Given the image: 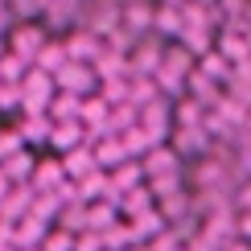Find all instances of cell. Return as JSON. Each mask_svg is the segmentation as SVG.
I'll return each mask as SVG.
<instances>
[{"mask_svg": "<svg viewBox=\"0 0 251 251\" xmlns=\"http://www.w3.org/2000/svg\"><path fill=\"white\" fill-rule=\"evenodd\" d=\"M46 41H50V33H46V25H41V21H21V25L8 29V54H17L21 62H29V66H33L37 54L46 50Z\"/></svg>", "mask_w": 251, "mask_h": 251, "instance_id": "obj_1", "label": "cell"}, {"mask_svg": "<svg viewBox=\"0 0 251 251\" xmlns=\"http://www.w3.org/2000/svg\"><path fill=\"white\" fill-rule=\"evenodd\" d=\"M54 87L66 91V95L87 99V95H95V91H99V78H95V70L82 66V62H66V66L54 75Z\"/></svg>", "mask_w": 251, "mask_h": 251, "instance_id": "obj_2", "label": "cell"}, {"mask_svg": "<svg viewBox=\"0 0 251 251\" xmlns=\"http://www.w3.org/2000/svg\"><path fill=\"white\" fill-rule=\"evenodd\" d=\"M140 128L152 136L156 144H169V132H173V103L169 99H152V103H144L140 107Z\"/></svg>", "mask_w": 251, "mask_h": 251, "instance_id": "obj_3", "label": "cell"}, {"mask_svg": "<svg viewBox=\"0 0 251 251\" xmlns=\"http://www.w3.org/2000/svg\"><path fill=\"white\" fill-rule=\"evenodd\" d=\"M144 181H169V177H181V156H177L169 144H156L149 156H140Z\"/></svg>", "mask_w": 251, "mask_h": 251, "instance_id": "obj_4", "label": "cell"}, {"mask_svg": "<svg viewBox=\"0 0 251 251\" xmlns=\"http://www.w3.org/2000/svg\"><path fill=\"white\" fill-rule=\"evenodd\" d=\"M62 46H66V58H70V62H82V66H91V62L99 58V50H103V37H95L91 29H78V25H75V33L62 41Z\"/></svg>", "mask_w": 251, "mask_h": 251, "instance_id": "obj_5", "label": "cell"}, {"mask_svg": "<svg viewBox=\"0 0 251 251\" xmlns=\"http://www.w3.org/2000/svg\"><path fill=\"white\" fill-rule=\"evenodd\" d=\"M46 235H50V223H41V218L25 214V218L13 226V247H17V251H37Z\"/></svg>", "mask_w": 251, "mask_h": 251, "instance_id": "obj_6", "label": "cell"}, {"mask_svg": "<svg viewBox=\"0 0 251 251\" xmlns=\"http://www.w3.org/2000/svg\"><path fill=\"white\" fill-rule=\"evenodd\" d=\"M33 165H37V156L29 149H21V152L8 156V161H0V177H4L8 185H29L33 181Z\"/></svg>", "mask_w": 251, "mask_h": 251, "instance_id": "obj_7", "label": "cell"}, {"mask_svg": "<svg viewBox=\"0 0 251 251\" xmlns=\"http://www.w3.org/2000/svg\"><path fill=\"white\" fill-rule=\"evenodd\" d=\"M91 70H95V78H99V82H111V78H128V54H120V50L103 46V50H99V58L91 62Z\"/></svg>", "mask_w": 251, "mask_h": 251, "instance_id": "obj_8", "label": "cell"}, {"mask_svg": "<svg viewBox=\"0 0 251 251\" xmlns=\"http://www.w3.org/2000/svg\"><path fill=\"white\" fill-rule=\"evenodd\" d=\"M87 144V128H82L78 120H70V124H54V132H50V149L54 152H75V149H82Z\"/></svg>", "mask_w": 251, "mask_h": 251, "instance_id": "obj_9", "label": "cell"}, {"mask_svg": "<svg viewBox=\"0 0 251 251\" xmlns=\"http://www.w3.org/2000/svg\"><path fill=\"white\" fill-rule=\"evenodd\" d=\"M149 210H156V198H152L149 185H136V190H128L120 198V218H124V223H132V218H140Z\"/></svg>", "mask_w": 251, "mask_h": 251, "instance_id": "obj_10", "label": "cell"}, {"mask_svg": "<svg viewBox=\"0 0 251 251\" xmlns=\"http://www.w3.org/2000/svg\"><path fill=\"white\" fill-rule=\"evenodd\" d=\"M91 152H95V165H99L103 173H111L116 165L128 161V152H124V140H120V136H103V140H95V144H91Z\"/></svg>", "mask_w": 251, "mask_h": 251, "instance_id": "obj_11", "label": "cell"}, {"mask_svg": "<svg viewBox=\"0 0 251 251\" xmlns=\"http://www.w3.org/2000/svg\"><path fill=\"white\" fill-rule=\"evenodd\" d=\"M181 29H185V21H181V4H156V13H152V33L156 37H181Z\"/></svg>", "mask_w": 251, "mask_h": 251, "instance_id": "obj_12", "label": "cell"}, {"mask_svg": "<svg viewBox=\"0 0 251 251\" xmlns=\"http://www.w3.org/2000/svg\"><path fill=\"white\" fill-rule=\"evenodd\" d=\"M95 169H99V165H95V152H91L87 144L62 156V173H66V181H82V177H91Z\"/></svg>", "mask_w": 251, "mask_h": 251, "instance_id": "obj_13", "label": "cell"}, {"mask_svg": "<svg viewBox=\"0 0 251 251\" xmlns=\"http://www.w3.org/2000/svg\"><path fill=\"white\" fill-rule=\"evenodd\" d=\"M33 185L37 194H54L58 185H66V173H62V161H37L33 165Z\"/></svg>", "mask_w": 251, "mask_h": 251, "instance_id": "obj_14", "label": "cell"}, {"mask_svg": "<svg viewBox=\"0 0 251 251\" xmlns=\"http://www.w3.org/2000/svg\"><path fill=\"white\" fill-rule=\"evenodd\" d=\"M99 239H103V251H132V247H140L136 243V235H132V226L124 223H111L107 231H99Z\"/></svg>", "mask_w": 251, "mask_h": 251, "instance_id": "obj_15", "label": "cell"}, {"mask_svg": "<svg viewBox=\"0 0 251 251\" xmlns=\"http://www.w3.org/2000/svg\"><path fill=\"white\" fill-rule=\"evenodd\" d=\"M194 70H198V75H206L210 82H226V78L235 75V66H231V62H226L223 54H218V50H210V54H202Z\"/></svg>", "mask_w": 251, "mask_h": 251, "instance_id": "obj_16", "label": "cell"}, {"mask_svg": "<svg viewBox=\"0 0 251 251\" xmlns=\"http://www.w3.org/2000/svg\"><path fill=\"white\" fill-rule=\"evenodd\" d=\"M82 116V99L78 95H66V91H58L54 99H50V120L54 124H70Z\"/></svg>", "mask_w": 251, "mask_h": 251, "instance_id": "obj_17", "label": "cell"}, {"mask_svg": "<svg viewBox=\"0 0 251 251\" xmlns=\"http://www.w3.org/2000/svg\"><path fill=\"white\" fill-rule=\"evenodd\" d=\"M17 132H21V140H25V144H50V132H54V120H50V116H25Z\"/></svg>", "mask_w": 251, "mask_h": 251, "instance_id": "obj_18", "label": "cell"}, {"mask_svg": "<svg viewBox=\"0 0 251 251\" xmlns=\"http://www.w3.org/2000/svg\"><path fill=\"white\" fill-rule=\"evenodd\" d=\"M177 46L190 50L194 58H202V54H210V50H214V29H190V25H185L181 37H177Z\"/></svg>", "mask_w": 251, "mask_h": 251, "instance_id": "obj_19", "label": "cell"}, {"mask_svg": "<svg viewBox=\"0 0 251 251\" xmlns=\"http://www.w3.org/2000/svg\"><path fill=\"white\" fill-rule=\"evenodd\" d=\"M120 140H124V152H128V161H140V156H149V152L156 149V140L140 128V124H136V128H128Z\"/></svg>", "mask_w": 251, "mask_h": 251, "instance_id": "obj_20", "label": "cell"}, {"mask_svg": "<svg viewBox=\"0 0 251 251\" xmlns=\"http://www.w3.org/2000/svg\"><path fill=\"white\" fill-rule=\"evenodd\" d=\"M66 62H70V58H66V46H62V41H46V50L37 54V62H33V66H37V70H46V75L54 78L58 70L66 66Z\"/></svg>", "mask_w": 251, "mask_h": 251, "instance_id": "obj_21", "label": "cell"}, {"mask_svg": "<svg viewBox=\"0 0 251 251\" xmlns=\"http://www.w3.org/2000/svg\"><path fill=\"white\" fill-rule=\"evenodd\" d=\"M29 70H33V66H29V62H21L17 54H8V50L0 54V82H4V87H21Z\"/></svg>", "mask_w": 251, "mask_h": 251, "instance_id": "obj_22", "label": "cell"}, {"mask_svg": "<svg viewBox=\"0 0 251 251\" xmlns=\"http://www.w3.org/2000/svg\"><path fill=\"white\" fill-rule=\"evenodd\" d=\"M111 223H120V210H116L111 202H87V226H91L95 235L107 231Z\"/></svg>", "mask_w": 251, "mask_h": 251, "instance_id": "obj_23", "label": "cell"}, {"mask_svg": "<svg viewBox=\"0 0 251 251\" xmlns=\"http://www.w3.org/2000/svg\"><path fill=\"white\" fill-rule=\"evenodd\" d=\"M37 251H75V235L62 231V226H50V235L41 239V247H37Z\"/></svg>", "mask_w": 251, "mask_h": 251, "instance_id": "obj_24", "label": "cell"}, {"mask_svg": "<svg viewBox=\"0 0 251 251\" xmlns=\"http://www.w3.org/2000/svg\"><path fill=\"white\" fill-rule=\"evenodd\" d=\"M99 95L116 107V103H128V78H111V82H99Z\"/></svg>", "mask_w": 251, "mask_h": 251, "instance_id": "obj_25", "label": "cell"}, {"mask_svg": "<svg viewBox=\"0 0 251 251\" xmlns=\"http://www.w3.org/2000/svg\"><path fill=\"white\" fill-rule=\"evenodd\" d=\"M25 149V140H21V132L17 128H0V161H8L13 152Z\"/></svg>", "mask_w": 251, "mask_h": 251, "instance_id": "obj_26", "label": "cell"}, {"mask_svg": "<svg viewBox=\"0 0 251 251\" xmlns=\"http://www.w3.org/2000/svg\"><path fill=\"white\" fill-rule=\"evenodd\" d=\"M4 8H8V13H17V17H29V21H33V17L41 13V0H4Z\"/></svg>", "mask_w": 251, "mask_h": 251, "instance_id": "obj_27", "label": "cell"}, {"mask_svg": "<svg viewBox=\"0 0 251 251\" xmlns=\"http://www.w3.org/2000/svg\"><path fill=\"white\" fill-rule=\"evenodd\" d=\"M21 107V87H4L0 82V111H17Z\"/></svg>", "mask_w": 251, "mask_h": 251, "instance_id": "obj_28", "label": "cell"}, {"mask_svg": "<svg viewBox=\"0 0 251 251\" xmlns=\"http://www.w3.org/2000/svg\"><path fill=\"white\" fill-rule=\"evenodd\" d=\"M75 251H103V239L95 231H82V235H75Z\"/></svg>", "mask_w": 251, "mask_h": 251, "instance_id": "obj_29", "label": "cell"}, {"mask_svg": "<svg viewBox=\"0 0 251 251\" xmlns=\"http://www.w3.org/2000/svg\"><path fill=\"white\" fill-rule=\"evenodd\" d=\"M235 239H243V243H251V210H243L235 218Z\"/></svg>", "mask_w": 251, "mask_h": 251, "instance_id": "obj_30", "label": "cell"}, {"mask_svg": "<svg viewBox=\"0 0 251 251\" xmlns=\"http://www.w3.org/2000/svg\"><path fill=\"white\" fill-rule=\"evenodd\" d=\"M235 206H239V214H243V210H251V181H243V185H239V194H235Z\"/></svg>", "mask_w": 251, "mask_h": 251, "instance_id": "obj_31", "label": "cell"}, {"mask_svg": "<svg viewBox=\"0 0 251 251\" xmlns=\"http://www.w3.org/2000/svg\"><path fill=\"white\" fill-rule=\"evenodd\" d=\"M235 75L243 78V82H251V58H247V62H239V66H235Z\"/></svg>", "mask_w": 251, "mask_h": 251, "instance_id": "obj_32", "label": "cell"}, {"mask_svg": "<svg viewBox=\"0 0 251 251\" xmlns=\"http://www.w3.org/2000/svg\"><path fill=\"white\" fill-rule=\"evenodd\" d=\"M223 251H251V243H243V239H231V243H226Z\"/></svg>", "mask_w": 251, "mask_h": 251, "instance_id": "obj_33", "label": "cell"}, {"mask_svg": "<svg viewBox=\"0 0 251 251\" xmlns=\"http://www.w3.org/2000/svg\"><path fill=\"white\" fill-rule=\"evenodd\" d=\"M4 29H8V13H0V37H4Z\"/></svg>", "mask_w": 251, "mask_h": 251, "instance_id": "obj_34", "label": "cell"}, {"mask_svg": "<svg viewBox=\"0 0 251 251\" xmlns=\"http://www.w3.org/2000/svg\"><path fill=\"white\" fill-rule=\"evenodd\" d=\"M0 13H8V8H4V0H0Z\"/></svg>", "mask_w": 251, "mask_h": 251, "instance_id": "obj_35", "label": "cell"}, {"mask_svg": "<svg viewBox=\"0 0 251 251\" xmlns=\"http://www.w3.org/2000/svg\"><path fill=\"white\" fill-rule=\"evenodd\" d=\"M46 4H54V0H41V8H46Z\"/></svg>", "mask_w": 251, "mask_h": 251, "instance_id": "obj_36", "label": "cell"}, {"mask_svg": "<svg viewBox=\"0 0 251 251\" xmlns=\"http://www.w3.org/2000/svg\"><path fill=\"white\" fill-rule=\"evenodd\" d=\"M247 46H251V33H247Z\"/></svg>", "mask_w": 251, "mask_h": 251, "instance_id": "obj_37", "label": "cell"}]
</instances>
